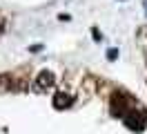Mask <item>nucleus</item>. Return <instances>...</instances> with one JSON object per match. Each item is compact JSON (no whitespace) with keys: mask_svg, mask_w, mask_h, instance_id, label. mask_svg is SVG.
<instances>
[{"mask_svg":"<svg viewBox=\"0 0 147 134\" xmlns=\"http://www.w3.org/2000/svg\"><path fill=\"white\" fill-rule=\"evenodd\" d=\"M54 85H56V74L49 71V69H42L36 78H34L31 89L38 92V94H45V92H49V89H54Z\"/></svg>","mask_w":147,"mask_h":134,"instance_id":"obj_1","label":"nucleus"},{"mask_svg":"<svg viewBox=\"0 0 147 134\" xmlns=\"http://www.w3.org/2000/svg\"><path fill=\"white\" fill-rule=\"evenodd\" d=\"M123 121H125V125H127L129 130H134V132H143V127H145V116L136 114V112L125 114V116H123Z\"/></svg>","mask_w":147,"mask_h":134,"instance_id":"obj_2","label":"nucleus"},{"mask_svg":"<svg viewBox=\"0 0 147 134\" xmlns=\"http://www.w3.org/2000/svg\"><path fill=\"white\" fill-rule=\"evenodd\" d=\"M71 103H74V96L69 94V92H56V96H54V107L56 110L71 107Z\"/></svg>","mask_w":147,"mask_h":134,"instance_id":"obj_3","label":"nucleus"},{"mask_svg":"<svg viewBox=\"0 0 147 134\" xmlns=\"http://www.w3.org/2000/svg\"><path fill=\"white\" fill-rule=\"evenodd\" d=\"M11 89V76H0V92Z\"/></svg>","mask_w":147,"mask_h":134,"instance_id":"obj_4","label":"nucleus"},{"mask_svg":"<svg viewBox=\"0 0 147 134\" xmlns=\"http://www.w3.org/2000/svg\"><path fill=\"white\" fill-rule=\"evenodd\" d=\"M107 58H109V61H116V58H118V49H109V52H107Z\"/></svg>","mask_w":147,"mask_h":134,"instance_id":"obj_5","label":"nucleus"},{"mask_svg":"<svg viewBox=\"0 0 147 134\" xmlns=\"http://www.w3.org/2000/svg\"><path fill=\"white\" fill-rule=\"evenodd\" d=\"M92 36H94V38H96V40H100V38H102V36H100V31H98V29H92Z\"/></svg>","mask_w":147,"mask_h":134,"instance_id":"obj_6","label":"nucleus"},{"mask_svg":"<svg viewBox=\"0 0 147 134\" xmlns=\"http://www.w3.org/2000/svg\"><path fill=\"white\" fill-rule=\"evenodd\" d=\"M2 29H5V25H2V22H0V34H2Z\"/></svg>","mask_w":147,"mask_h":134,"instance_id":"obj_7","label":"nucleus"},{"mask_svg":"<svg viewBox=\"0 0 147 134\" xmlns=\"http://www.w3.org/2000/svg\"><path fill=\"white\" fill-rule=\"evenodd\" d=\"M145 14H147V0H145Z\"/></svg>","mask_w":147,"mask_h":134,"instance_id":"obj_8","label":"nucleus"}]
</instances>
